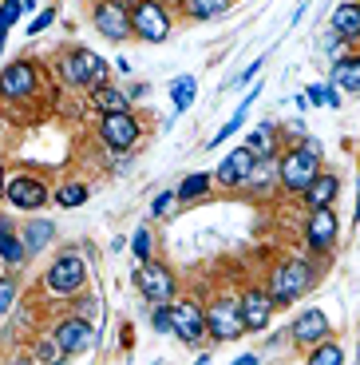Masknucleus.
<instances>
[{
	"instance_id": "e433bc0d",
	"label": "nucleus",
	"mask_w": 360,
	"mask_h": 365,
	"mask_svg": "<svg viewBox=\"0 0 360 365\" xmlns=\"http://www.w3.org/2000/svg\"><path fill=\"white\" fill-rule=\"evenodd\" d=\"M174 207H179V195H174V191L154 195V202H151V219H166V215H171Z\"/></svg>"
},
{
	"instance_id": "de8ad7c7",
	"label": "nucleus",
	"mask_w": 360,
	"mask_h": 365,
	"mask_svg": "<svg viewBox=\"0 0 360 365\" xmlns=\"http://www.w3.org/2000/svg\"><path fill=\"white\" fill-rule=\"evenodd\" d=\"M0 56H4V36H0Z\"/></svg>"
},
{
	"instance_id": "412c9836",
	"label": "nucleus",
	"mask_w": 360,
	"mask_h": 365,
	"mask_svg": "<svg viewBox=\"0 0 360 365\" xmlns=\"http://www.w3.org/2000/svg\"><path fill=\"white\" fill-rule=\"evenodd\" d=\"M329 32L344 40V44H356L360 40V0H341L329 16Z\"/></svg>"
},
{
	"instance_id": "4468645a",
	"label": "nucleus",
	"mask_w": 360,
	"mask_h": 365,
	"mask_svg": "<svg viewBox=\"0 0 360 365\" xmlns=\"http://www.w3.org/2000/svg\"><path fill=\"white\" fill-rule=\"evenodd\" d=\"M238 310H242L245 334H261V329H270L273 314H277V302L265 290V282L261 286L253 282V286H242V290H238Z\"/></svg>"
},
{
	"instance_id": "a18cd8bd",
	"label": "nucleus",
	"mask_w": 360,
	"mask_h": 365,
	"mask_svg": "<svg viewBox=\"0 0 360 365\" xmlns=\"http://www.w3.org/2000/svg\"><path fill=\"white\" fill-rule=\"evenodd\" d=\"M20 4H24V12H36V4H40V0H20Z\"/></svg>"
},
{
	"instance_id": "f8f14e48",
	"label": "nucleus",
	"mask_w": 360,
	"mask_h": 365,
	"mask_svg": "<svg viewBox=\"0 0 360 365\" xmlns=\"http://www.w3.org/2000/svg\"><path fill=\"white\" fill-rule=\"evenodd\" d=\"M341 238V222H337L333 207H313L305 215V227H301V242L313 258H329Z\"/></svg>"
},
{
	"instance_id": "b1692460",
	"label": "nucleus",
	"mask_w": 360,
	"mask_h": 365,
	"mask_svg": "<svg viewBox=\"0 0 360 365\" xmlns=\"http://www.w3.org/2000/svg\"><path fill=\"white\" fill-rule=\"evenodd\" d=\"M258 96H261V88H253L250 96H245V100L238 103V108H234V115H230V119L222 123V128L214 131V139H206V151H214V147H222L226 139H234L238 131H242V123H245V115H250V108L258 103Z\"/></svg>"
},
{
	"instance_id": "473e14b6",
	"label": "nucleus",
	"mask_w": 360,
	"mask_h": 365,
	"mask_svg": "<svg viewBox=\"0 0 360 365\" xmlns=\"http://www.w3.org/2000/svg\"><path fill=\"white\" fill-rule=\"evenodd\" d=\"M60 357H63V349H60V341L52 338V329H48L44 338L32 346V361H60Z\"/></svg>"
},
{
	"instance_id": "20e7f679",
	"label": "nucleus",
	"mask_w": 360,
	"mask_h": 365,
	"mask_svg": "<svg viewBox=\"0 0 360 365\" xmlns=\"http://www.w3.org/2000/svg\"><path fill=\"white\" fill-rule=\"evenodd\" d=\"M40 286L55 298H75L91 286V266L80 250H60L40 274Z\"/></svg>"
},
{
	"instance_id": "1a4fd4ad",
	"label": "nucleus",
	"mask_w": 360,
	"mask_h": 365,
	"mask_svg": "<svg viewBox=\"0 0 360 365\" xmlns=\"http://www.w3.org/2000/svg\"><path fill=\"white\" fill-rule=\"evenodd\" d=\"M40 83H44V68H40L36 60H12V64L0 72V103H12V108L32 103Z\"/></svg>"
},
{
	"instance_id": "9b49d317",
	"label": "nucleus",
	"mask_w": 360,
	"mask_h": 365,
	"mask_svg": "<svg viewBox=\"0 0 360 365\" xmlns=\"http://www.w3.org/2000/svg\"><path fill=\"white\" fill-rule=\"evenodd\" d=\"M131 32L143 44H166L174 32V16L162 0H135L131 4Z\"/></svg>"
},
{
	"instance_id": "6e6552de",
	"label": "nucleus",
	"mask_w": 360,
	"mask_h": 365,
	"mask_svg": "<svg viewBox=\"0 0 360 365\" xmlns=\"http://www.w3.org/2000/svg\"><path fill=\"white\" fill-rule=\"evenodd\" d=\"M206 334H210V346H226V341H238L245 334L242 310H238V294L222 290L206 302Z\"/></svg>"
},
{
	"instance_id": "f704fd0d",
	"label": "nucleus",
	"mask_w": 360,
	"mask_h": 365,
	"mask_svg": "<svg viewBox=\"0 0 360 365\" xmlns=\"http://www.w3.org/2000/svg\"><path fill=\"white\" fill-rule=\"evenodd\" d=\"M24 16V4L20 0H0V36H9V28Z\"/></svg>"
},
{
	"instance_id": "7c9ffc66",
	"label": "nucleus",
	"mask_w": 360,
	"mask_h": 365,
	"mask_svg": "<svg viewBox=\"0 0 360 365\" xmlns=\"http://www.w3.org/2000/svg\"><path fill=\"white\" fill-rule=\"evenodd\" d=\"M194 96H198V80H194V76H182V80H174V83H171L174 119H182L190 108H194Z\"/></svg>"
},
{
	"instance_id": "bb28decb",
	"label": "nucleus",
	"mask_w": 360,
	"mask_h": 365,
	"mask_svg": "<svg viewBox=\"0 0 360 365\" xmlns=\"http://www.w3.org/2000/svg\"><path fill=\"white\" fill-rule=\"evenodd\" d=\"M91 199V187L83 179H68V182H60L52 191V202L60 210H75V207H83V202Z\"/></svg>"
},
{
	"instance_id": "393cba45",
	"label": "nucleus",
	"mask_w": 360,
	"mask_h": 365,
	"mask_svg": "<svg viewBox=\"0 0 360 365\" xmlns=\"http://www.w3.org/2000/svg\"><path fill=\"white\" fill-rule=\"evenodd\" d=\"M88 100H91V108H95V111H131V96H127V88H119L115 80L100 83Z\"/></svg>"
},
{
	"instance_id": "c85d7f7f",
	"label": "nucleus",
	"mask_w": 360,
	"mask_h": 365,
	"mask_svg": "<svg viewBox=\"0 0 360 365\" xmlns=\"http://www.w3.org/2000/svg\"><path fill=\"white\" fill-rule=\"evenodd\" d=\"M309 365H341L344 361V346L337 341V334H329V338H321L317 346L305 349Z\"/></svg>"
},
{
	"instance_id": "423d86ee",
	"label": "nucleus",
	"mask_w": 360,
	"mask_h": 365,
	"mask_svg": "<svg viewBox=\"0 0 360 365\" xmlns=\"http://www.w3.org/2000/svg\"><path fill=\"white\" fill-rule=\"evenodd\" d=\"M131 282H135L139 298H143L147 306H166V302L179 298V274L154 255L135 266V278H131Z\"/></svg>"
},
{
	"instance_id": "a878e982",
	"label": "nucleus",
	"mask_w": 360,
	"mask_h": 365,
	"mask_svg": "<svg viewBox=\"0 0 360 365\" xmlns=\"http://www.w3.org/2000/svg\"><path fill=\"white\" fill-rule=\"evenodd\" d=\"M210 191H214V175H210V171H190L186 179L174 187V195H179V207H186V202H202Z\"/></svg>"
},
{
	"instance_id": "cd10ccee",
	"label": "nucleus",
	"mask_w": 360,
	"mask_h": 365,
	"mask_svg": "<svg viewBox=\"0 0 360 365\" xmlns=\"http://www.w3.org/2000/svg\"><path fill=\"white\" fill-rule=\"evenodd\" d=\"M179 4L190 20H222L234 9V0H179Z\"/></svg>"
},
{
	"instance_id": "79ce46f5",
	"label": "nucleus",
	"mask_w": 360,
	"mask_h": 365,
	"mask_svg": "<svg viewBox=\"0 0 360 365\" xmlns=\"http://www.w3.org/2000/svg\"><path fill=\"white\" fill-rule=\"evenodd\" d=\"M9 163H0V202H4V187H9Z\"/></svg>"
},
{
	"instance_id": "dca6fc26",
	"label": "nucleus",
	"mask_w": 360,
	"mask_h": 365,
	"mask_svg": "<svg viewBox=\"0 0 360 365\" xmlns=\"http://www.w3.org/2000/svg\"><path fill=\"white\" fill-rule=\"evenodd\" d=\"M333 334V322H329V314L321 310V306H309V310H301L297 318L289 322V341H293V349H301L305 354L309 346H317L321 338H329Z\"/></svg>"
},
{
	"instance_id": "c9c22d12",
	"label": "nucleus",
	"mask_w": 360,
	"mask_h": 365,
	"mask_svg": "<svg viewBox=\"0 0 360 365\" xmlns=\"http://www.w3.org/2000/svg\"><path fill=\"white\" fill-rule=\"evenodd\" d=\"M147 310H151V329L154 334H174L171 329V302H166V306H147Z\"/></svg>"
},
{
	"instance_id": "72a5a7b5",
	"label": "nucleus",
	"mask_w": 360,
	"mask_h": 365,
	"mask_svg": "<svg viewBox=\"0 0 360 365\" xmlns=\"http://www.w3.org/2000/svg\"><path fill=\"white\" fill-rule=\"evenodd\" d=\"M131 250H135V262H147V258L154 255V235H151V227H139L135 235H131Z\"/></svg>"
},
{
	"instance_id": "6ab92c4d",
	"label": "nucleus",
	"mask_w": 360,
	"mask_h": 365,
	"mask_svg": "<svg viewBox=\"0 0 360 365\" xmlns=\"http://www.w3.org/2000/svg\"><path fill=\"white\" fill-rule=\"evenodd\" d=\"M0 262L9 266V270H24V266L32 262L16 222H0Z\"/></svg>"
},
{
	"instance_id": "2eb2a0df",
	"label": "nucleus",
	"mask_w": 360,
	"mask_h": 365,
	"mask_svg": "<svg viewBox=\"0 0 360 365\" xmlns=\"http://www.w3.org/2000/svg\"><path fill=\"white\" fill-rule=\"evenodd\" d=\"M52 338L60 341L63 357H80L95 346V326L83 314H63L60 322H52Z\"/></svg>"
},
{
	"instance_id": "2f4dec72",
	"label": "nucleus",
	"mask_w": 360,
	"mask_h": 365,
	"mask_svg": "<svg viewBox=\"0 0 360 365\" xmlns=\"http://www.w3.org/2000/svg\"><path fill=\"white\" fill-rule=\"evenodd\" d=\"M20 302V282H16V270H4L0 274V318H9Z\"/></svg>"
},
{
	"instance_id": "a211bd4d",
	"label": "nucleus",
	"mask_w": 360,
	"mask_h": 365,
	"mask_svg": "<svg viewBox=\"0 0 360 365\" xmlns=\"http://www.w3.org/2000/svg\"><path fill=\"white\" fill-rule=\"evenodd\" d=\"M337 195H341V175L337 171H329V167H321V171L313 175V182L305 187V207L313 210V207H333L337 202Z\"/></svg>"
},
{
	"instance_id": "0eeeda50",
	"label": "nucleus",
	"mask_w": 360,
	"mask_h": 365,
	"mask_svg": "<svg viewBox=\"0 0 360 365\" xmlns=\"http://www.w3.org/2000/svg\"><path fill=\"white\" fill-rule=\"evenodd\" d=\"M171 329L174 338L182 341L186 349H202L210 341L206 334V306L198 298H190V294H179L171 302Z\"/></svg>"
},
{
	"instance_id": "c03bdc74",
	"label": "nucleus",
	"mask_w": 360,
	"mask_h": 365,
	"mask_svg": "<svg viewBox=\"0 0 360 365\" xmlns=\"http://www.w3.org/2000/svg\"><path fill=\"white\" fill-rule=\"evenodd\" d=\"M258 361H261L258 354H238V357H234V365H258Z\"/></svg>"
},
{
	"instance_id": "4be33fe9",
	"label": "nucleus",
	"mask_w": 360,
	"mask_h": 365,
	"mask_svg": "<svg viewBox=\"0 0 360 365\" xmlns=\"http://www.w3.org/2000/svg\"><path fill=\"white\" fill-rule=\"evenodd\" d=\"M329 83H333V88H341V91L360 96V52H341V56H333Z\"/></svg>"
},
{
	"instance_id": "f03ea898",
	"label": "nucleus",
	"mask_w": 360,
	"mask_h": 365,
	"mask_svg": "<svg viewBox=\"0 0 360 365\" xmlns=\"http://www.w3.org/2000/svg\"><path fill=\"white\" fill-rule=\"evenodd\" d=\"M324 167V147L321 139H313L305 131V135L297 139L293 147H281L277 155V179H281V191L285 195H305V187L313 182V175Z\"/></svg>"
},
{
	"instance_id": "49530a36",
	"label": "nucleus",
	"mask_w": 360,
	"mask_h": 365,
	"mask_svg": "<svg viewBox=\"0 0 360 365\" xmlns=\"http://www.w3.org/2000/svg\"><path fill=\"white\" fill-rule=\"evenodd\" d=\"M0 139H4V108H0Z\"/></svg>"
},
{
	"instance_id": "7ed1b4c3",
	"label": "nucleus",
	"mask_w": 360,
	"mask_h": 365,
	"mask_svg": "<svg viewBox=\"0 0 360 365\" xmlns=\"http://www.w3.org/2000/svg\"><path fill=\"white\" fill-rule=\"evenodd\" d=\"M55 76H60V83L91 96L100 83L111 80V64L100 52H91L88 44H72V48H63V52L55 56Z\"/></svg>"
},
{
	"instance_id": "f3484780",
	"label": "nucleus",
	"mask_w": 360,
	"mask_h": 365,
	"mask_svg": "<svg viewBox=\"0 0 360 365\" xmlns=\"http://www.w3.org/2000/svg\"><path fill=\"white\" fill-rule=\"evenodd\" d=\"M253 163H258V155H253L250 147H234L230 155L222 159V163L214 167V187H222V191H242L245 179H250Z\"/></svg>"
},
{
	"instance_id": "8fccbe9b",
	"label": "nucleus",
	"mask_w": 360,
	"mask_h": 365,
	"mask_svg": "<svg viewBox=\"0 0 360 365\" xmlns=\"http://www.w3.org/2000/svg\"><path fill=\"white\" fill-rule=\"evenodd\" d=\"M356 334H360V322H356Z\"/></svg>"
},
{
	"instance_id": "ea45409f",
	"label": "nucleus",
	"mask_w": 360,
	"mask_h": 365,
	"mask_svg": "<svg viewBox=\"0 0 360 365\" xmlns=\"http://www.w3.org/2000/svg\"><path fill=\"white\" fill-rule=\"evenodd\" d=\"M305 100L313 103V108H324V83H309V91H305Z\"/></svg>"
},
{
	"instance_id": "5701e85b",
	"label": "nucleus",
	"mask_w": 360,
	"mask_h": 365,
	"mask_svg": "<svg viewBox=\"0 0 360 365\" xmlns=\"http://www.w3.org/2000/svg\"><path fill=\"white\" fill-rule=\"evenodd\" d=\"M20 238H24L28 255L36 258V255H44V250L55 242V222L44 219V215H36V219H24V227H20Z\"/></svg>"
},
{
	"instance_id": "ddd939ff",
	"label": "nucleus",
	"mask_w": 360,
	"mask_h": 365,
	"mask_svg": "<svg viewBox=\"0 0 360 365\" xmlns=\"http://www.w3.org/2000/svg\"><path fill=\"white\" fill-rule=\"evenodd\" d=\"M91 28L107 44H127V40L135 36L131 32V9L119 4V0H91Z\"/></svg>"
},
{
	"instance_id": "a19ab883",
	"label": "nucleus",
	"mask_w": 360,
	"mask_h": 365,
	"mask_svg": "<svg viewBox=\"0 0 360 365\" xmlns=\"http://www.w3.org/2000/svg\"><path fill=\"white\" fill-rule=\"evenodd\" d=\"M324 108H341V88L324 83Z\"/></svg>"
},
{
	"instance_id": "9d476101",
	"label": "nucleus",
	"mask_w": 360,
	"mask_h": 365,
	"mask_svg": "<svg viewBox=\"0 0 360 365\" xmlns=\"http://www.w3.org/2000/svg\"><path fill=\"white\" fill-rule=\"evenodd\" d=\"M4 202L16 215H40L44 207H52V187L32 171H12L9 187H4Z\"/></svg>"
},
{
	"instance_id": "4c0bfd02",
	"label": "nucleus",
	"mask_w": 360,
	"mask_h": 365,
	"mask_svg": "<svg viewBox=\"0 0 360 365\" xmlns=\"http://www.w3.org/2000/svg\"><path fill=\"white\" fill-rule=\"evenodd\" d=\"M261 68H265V56H258V60H250V64H245V72L238 76V80H230L226 88H245V83H253V80H258V72H261Z\"/></svg>"
},
{
	"instance_id": "58836bf2",
	"label": "nucleus",
	"mask_w": 360,
	"mask_h": 365,
	"mask_svg": "<svg viewBox=\"0 0 360 365\" xmlns=\"http://www.w3.org/2000/svg\"><path fill=\"white\" fill-rule=\"evenodd\" d=\"M52 20H55V9H44L36 20H32V24H28V32H32V36H40L44 28H52Z\"/></svg>"
},
{
	"instance_id": "aec40b11",
	"label": "nucleus",
	"mask_w": 360,
	"mask_h": 365,
	"mask_svg": "<svg viewBox=\"0 0 360 365\" xmlns=\"http://www.w3.org/2000/svg\"><path fill=\"white\" fill-rule=\"evenodd\" d=\"M277 187H281V179H277V155H270V159H258V163H253V171H250V179H245L242 191L253 195V199H270Z\"/></svg>"
},
{
	"instance_id": "c756f323",
	"label": "nucleus",
	"mask_w": 360,
	"mask_h": 365,
	"mask_svg": "<svg viewBox=\"0 0 360 365\" xmlns=\"http://www.w3.org/2000/svg\"><path fill=\"white\" fill-rule=\"evenodd\" d=\"M277 123H261L258 131H250V135H245V147H250L253 155L258 159H270V155H277V143H273V135H277Z\"/></svg>"
},
{
	"instance_id": "f257e3e1",
	"label": "nucleus",
	"mask_w": 360,
	"mask_h": 365,
	"mask_svg": "<svg viewBox=\"0 0 360 365\" xmlns=\"http://www.w3.org/2000/svg\"><path fill=\"white\" fill-rule=\"evenodd\" d=\"M317 282H321V266L313 262V255L309 258H281L265 274V290L273 294L277 310L281 306H297L301 298H309L317 290Z\"/></svg>"
},
{
	"instance_id": "37998d69",
	"label": "nucleus",
	"mask_w": 360,
	"mask_h": 365,
	"mask_svg": "<svg viewBox=\"0 0 360 365\" xmlns=\"http://www.w3.org/2000/svg\"><path fill=\"white\" fill-rule=\"evenodd\" d=\"M127 96H131V103L143 100V96H147V83H135V88H127Z\"/></svg>"
},
{
	"instance_id": "39448f33",
	"label": "nucleus",
	"mask_w": 360,
	"mask_h": 365,
	"mask_svg": "<svg viewBox=\"0 0 360 365\" xmlns=\"http://www.w3.org/2000/svg\"><path fill=\"white\" fill-rule=\"evenodd\" d=\"M95 135H100L103 151H119V155H131L139 143H143L147 128L135 111H100V123H95Z\"/></svg>"
},
{
	"instance_id": "09e8293b",
	"label": "nucleus",
	"mask_w": 360,
	"mask_h": 365,
	"mask_svg": "<svg viewBox=\"0 0 360 365\" xmlns=\"http://www.w3.org/2000/svg\"><path fill=\"white\" fill-rule=\"evenodd\" d=\"M356 361H360V349H356Z\"/></svg>"
}]
</instances>
